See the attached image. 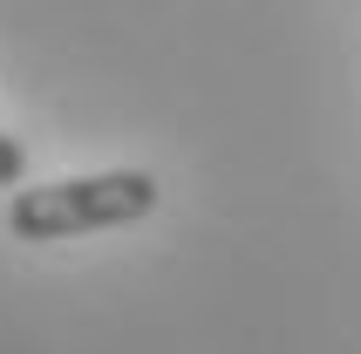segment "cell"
Returning a JSON list of instances; mask_svg holds the SVG:
<instances>
[{
	"label": "cell",
	"mask_w": 361,
	"mask_h": 354,
	"mask_svg": "<svg viewBox=\"0 0 361 354\" xmlns=\"http://www.w3.org/2000/svg\"><path fill=\"white\" fill-rule=\"evenodd\" d=\"M20 177H27V150H20V137L0 130V191H20Z\"/></svg>",
	"instance_id": "2"
},
{
	"label": "cell",
	"mask_w": 361,
	"mask_h": 354,
	"mask_svg": "<svg viewBox=\"0 0 361 354\" xmlns=\"http://www.w3.org/2000/svg\"><path fill=\"white\" fill-rule=\"evenodd\" d=\"M157 177L150 171H96V177H61V184H20L7 197V232L27 245H55L82 232H116L157 212Z\"/></svg>",
	"instance_id": "1"
}]
</instances>
